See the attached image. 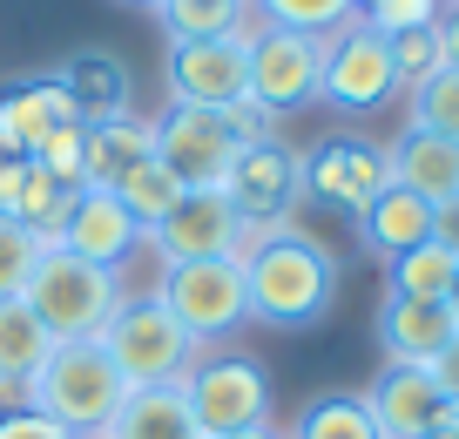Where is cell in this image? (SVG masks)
<instances>
[{
  "instance_id": "cell-1",
  "label": "cell",
  "mask_w": 459,
  "mask_h": 439,
  "mask_svg": "<svg viewBox=\"0 0 459 439\" xmlns=\"http://www.w3.org/2000/svg\"><path fill=\"white\" fill-rule=\"evenodd\" d=\"M244 264V291H250V318L271 331H311L338 298V257L298 224L257 230L237 250Z\"/></svg>"
},
{
  "instance_id": "cell-2",
  "label": "cell",
  "mask_w": 459,
  "mask_h": 439,
  "mask_svg": "<svg viewBox=\"0 0 459 439\" xmlns=\"http://www.w3.org/2000/svg\"><path fill=\"white\" fill-rule=\"evenodd\" d=\"M21 298L34 304V318L48 325L55 345H82V338H101V331H108V318L129 304V284H122V270L82 264L74 250L48 243Z\"/></svg>"
},
{
  "instance_id": "cell-3",
  "label": "cell",
  "mask_w": 459,
  "mask_h": 439,
  "mask_svg": "<svg viewBox=\"0 0 459 439\" xmlns=\"http://www.w3.org/2000/svg\"><path fill=\"white\" fill-rule=\"evenodd\" d=\"M122 399H129L122 372L108 365V352H101L95 338H82V345H55V358L41 365V379L28 385L21 406L48 412V419L68 426L74 439H101L108 419L122 412Z\"/></svg>"
},
{
  "instance_id": "cell-4",
  "label": "cell",
  "mask_w": 459,
  "mask_h": 439,
  "mask_svg": "<svg viewBox=\"0 0 459 439\" xmlns=\"http://www.w3.org/2000/svg\"><path fill=\"white\" fill-rule=\"evenodd\" d=\"M149 298L189 331L196 352L237 338L250 325V291H244V264L237 257H196V264H162Z\"/></svg>"
},
{
  "instance_id": "cell-5",
  "label": "cell",
  "mask_w": 459,
  "mask_h": 439,
  "mask_svg": "<svg viewBox=\"0 0 459 439\" xmlns=\"http://www.w3.org/2000/svg\"><path fill=\"white\" fill-rule=\"evenodd\" d=\"M95 345L108 352V365L122 372L129 392H149V385H183V372L203 358L196 345H189V331L176 325L156 298H129L122 312L108 318V331H101Z\"/></svg>"
},
{
  "instance_id": "cell-6",
  "label": "cell",
  "mask_w": 459,
  "mask_h": 439,
  "mask_svg": "<svg viewBox=\"0 0 459 439\" xmlns=\"http://www.w3.org/2000/svg\"><path fill=\"white\" fill-rule=\"evenodd\" d=\"M183 399L196 412V433H244V426L271 419V372L244 352H203L196 365L183 372Z\"/></svg>"
},
{
  "instance_id": "cell-7",
  "label": "cell",
  "mask_w": 459,
  "mask_h": 439,
  "mask_svg": "<svg viewBox=\"0 0 459 439\" xmlns=\"http://www.w3.org/2000/svg\"><path fill=\"white\" fill-rule=\"evenodd\" d=\"M149 128H156V162H169V176L183 189H223L230 162L244 156V136L230 128L223 109L169 101L162 115H149Z\"/></svg>"
},
{
  "instance_id": "cell-8",
  "label": "cell",
  "mask_w": 459,
  "mask_h": 439,
  "mask_svg": "<svg viewBox=\"0 0 459 439\" xmlns=\"http://www.w3.org/2000/svg\"><path fill=\"white\" fill-rule=\"evenodd\" d=\"M399 95V75H392V48L378 28H365L359 14L344 21V28L325 34V75H317V101L344 115H372Z\"/></svg>"
},
{
  "instance_id": "cell-9",
  "label": "cell",
  "mask_w": 459,
  "mask_h": 439,
  "mask_svg": "<svg viewBox=\"0 0 459 439\" xmlns=\"http://www.w3.org/2000/svg\"><path fill=\"white\" fill-rule=\"evenodd\" d=\"M317 75H325V34L298 28H250V101L264 115H298L317 101Z\"/></svg>"
},
{
  "instance_id": "cell-10",
  "label": "cell",
  "mask_w": 459,
  "mask_h": 439,
  "mask_svg": "<svg viewBox=\"0 0 459 439\" xmlns=\"http://www.w3.org/2000/svg\"><path fill=\"white\" fill-rule=\"evenodd\" d=\"M223 197H230V210L244 216V230L290 224V210L304 203V149H290V142H277V136L250 142L244 156L230 162Z\"/></svg>"
},
{
  "instance_id": "cell-11",
  "label": "cell",
  "mask_w": 459,
  "mask_h": 439,
  "mask_svg": "<svg viewBox=\"0 0 459 439\" xmlns=\"http://www.w3.org/2000/svg\"><path fill=\"white\" fill-rule=\"evenodd\" d=\"M257 230H244V216L230 210L223 189H189L156 230H149L143 250L156 264H196V257H237Z\"/></svg>"
},
{
  "instance_id": "cell-12",
  "label": "cell",
  "mask_w": 459,
  "mask_h": 439,
  "mask_svg": "<svg viewBox=\"0 0 459 439\" xmlns=\"http://www.w3.org/2000/svg\"><path fill=\"white\" fill-rule=\"evenodd\" d=\"M392 189V170H385V149L365 136H325L304 156V197L331 203L344 216H365L378 197Z\"/></svg>"
},
{
  "instance_id": "cell-13",
  "label": "cell",
  "mask_w": 459,
  "mask_h": 439,
  "mask_svg": "<svg viewBox=\"0 0 459 439\" xmlns=\"http://www.w3.org/2000/svg\"><path fill=\"white\" fill-rule=\"evenodd\" d=\"M162 75H169V101H196V109L250 101V34L176 41L169 55H162Z\"/></svg>"
},
{
  "instance_id": "cell-14",
  "label": "cell",
  "mask_w": 459,
  "mask_h": 439,
  "mask_svg": "<svg viewBox=\"0 0 459 439\" xmlns=\"http://www.w3.org/2000/svg\"><path fill=\"white\" fill-rule=\"evenodd\" d=\"M55 243H61V250H74L82 264L122 270L149 237H143V224L115 203V189H74V203H68V216H61Z\"/></svg>"
},
{
  "instance_id": "cell-15",
  "label": "cell",
  "mask_w": 459,
  "mask_h": 439,
  "mask_svg": "<svg viewBox=\"0 0 459 439\" xmlns=\"http://www.w3.org/2000/svg\"><path fill=\"white\" fill-rule=\"evenodd\" d=\"M378 439H432L446 426V392L432 385L426 365H378V379L365 385Z\"/></svg>"
},
{
  "instance_id": "cell-16",
  "label": "cell",
  "mask_w": 459,
  "mask_h": 439,
  "mask_svg": "<svg viewBox=\"0 0 459 439\" xmlns=\"http://www.w3.org/2000/svg\"><path fill=\"white\" fill-rule=\"evenodd\" d=\"M61 128H82V115H74L68 88H61V75H14V82L0 88V142L14 149V156H34L48 136H61Z\"/></svg>"
},
{
  "instance_id": "cell-17",
  "label": "cell",
  "mask_w": 459,
  "mask_h": 439,
  "mask_svg": "<svg viewBox=\"0 0 459 439\" xmlns=\"http://www.w3.org/2000/svg\"><path fill=\"white\" fill-rule=\"evenodd\" d=\"M61 88H68L74 115L88 122H115V115H135V82H129V61L108 55V48H74L68 61H61Z\"/></svg>"
},
{
  "instance_id": "cell-18",
  "label": "cell",
  "mask_w": 459,
  "mask_h": 439,
  "mask_svg": "<svg viewBox=\"0 0 459 439\" xmlns=\"http://www.w3.org/2000/svg\"><path fill=\"white\" fill-rule=\"evenodd\" d=\"M453 312L432 298H392L378 304V352H385V365H432V358L453 345Z\"/></svg>"
},
{
  "instance_id": "cell-19",
  "label": "cell",
  "mask_w": 459,
  "mask_h": 439,
  "mask_svg": "<svg viewBox=\"0 0 459 439\" xmlns=\"http://www.w3.org/2000/svg\"><path fill=\"white\" fill-rule=\"evenodd\" d=\"M48 358H55V338H48V325L34 318V304L0 298V406H21Z\"/></svg>"
},
{
  "instance_id": "cell-20",
  "label": "cell",
  "mask_w": 459,
  "mask_h": 439,
  "mask_svg": "<svg viewBox=\"0 0 459 439\" xmlns=\"http://www.w3.org/2000/svg\"><path fill=\"white\" fill-rule=\"evenodd\" d=\"M385 170H392L399 189H412V197H426V203L459 197V142L426 136V128H399V136L385 142Z\"/></svg>"
},
{
  "instance_id": "cell-21",
  "label": "cell",
  "mask_w": 459,
  "mask_h": 439,
  "mask_svg": "<svg viewBox=\"0 0 459 439\" xmlns=\"http://www.w3.org/2000/svg\"><path fill=\"white\" fill-rule=\"evenodd\" d=\"M143 156H156V128L149 115H115V122L82 128V189H108L122 170H135Z\"/></svg>"
},
{
  "instance_id": "cell-22",
  "label": "cell",
  "mask_w": 459,
  "mask_h": 439,
  "mask_svg": "<svg viewBox=\"0 0 459 439\" xmlns=\"http://www.w3.org/2000/svg\"><path fill=\"white\" fill-rule=\"evenodd\" d=\"M101 439H203L196 412H189L183 385H149V392H129L122 412L108 419Z\"/></svg>"
},
{
  "instance_id": "cell-23",
  "label": "cell",
  "mask_w": 459,
  "mask_h": 439,
  "mask_svg": "<svg viewBox=\"0 0 459 439\" xmlns=\"http://www.w3.org/2000/svg\"><path fill=\"white\" fill-rule=\"evenodd\" d=\"M359 237L392 264V257H405V250H419V243H432V203L392 183L385 197H378L372 210L359 216Z\"/></svg>"
},
{
  "instance_id": "cell-24",
  "label": "cell",
  "mask_w": 459,
  "mask_h": 439,
  "mask_svg": "<svg viewBox=\"0 0 459 439\" xmlns=\"http://www.w3.org/2000/svg\"><path fill=\"white\" fill-rule=\"evenodd\" d=\"M68 203H74V189H68V183H55V176H48L34 156L14 170V183L0 189V216L28 224L34 237H48V243H55V230H61V216H68Z\"/></svg>"
},
{
  "instance_id": "cell-25",
  "label": "cell",
  "mask_w": 459,
  "mask_h": 439,
  "mask_svg": "<svg viewBox=\"0 0 459 439\" xmlns=\"http://www.w3.org/2000/svg\"><path fill=\"white\" fill-rule=\"evenodd\" d=\"M156 28L176 41H216V34H250V0H156Z\"/></svg>"
},
{
  "instance_id": "cell-26",
  "label": "cell",
  "mask_w": 459,
  "mask_h": 439,
  "mask_svg": "<svg viewBox=\"0 0 459 439\" xmlns=\"http://www.w3.org/2000/svg\"><path fill=\"white\" fill-rule=\"evenodd\" d=\"M108 189H115V203H122V210H129L135 224H143V237H149V230H156L162 216H169L176 203L189 197V189H183V183L169 176V162H156V156H143L135 170H122V176H115Z\"/></svg>"
},
{
  "instance_id": "cell-27",
  "label": "cell",
  "mask_w": 459,
  "mask_h": 439,
  "mask_svg": "<svg viewBox=\"0 0 459 439\" xmlns=\"http://www.w3.org/2000/svg\"><path fill=\"white\" fill-rule=\"evenodd\" d=\"M284 439H378V426H372L365 392H317L304 399V412L290 419Z\"/></svg>"
},
{
  "instance_id": "cell-28",
  "label": "cell",
  "mask_w": 459,
  "mask_h": 439,
  "mask_svg": "<svg viewBox=\"0 0 459 439\" xmlns=\"http://www.w3.org/2000/svg\"><path fill=\"white\" fill-rule=\"evenodd\" d=\"M385 277H392V298H432V304H446V291H453V277H459V257H446L439 243H419V250L392 257Z\"/></svg>"
},
{
  "instance_id": "cell-29",
  "label": "cell",
  "mask_w": 459,
  "mask_h": 439,
  "mask_svg": "<svg viewBox=\"0 0 459 439\" xmlns=\"http://www.w3.org/2000/svg\"><path fill=\"white\" fill-rule=\"evenodd\" d=\"M359 14V0H250L257 28H298V34H331Z\"/></svg>"
},
{
  "instance_id": "cell-30",
  "label": "cell",
  "mask_w": 459,
  "mask_h": 439,
  "mask_svg": "<svg viewBox=\"0 0 459 439\" xmlns=\"http://www.w3.org/2000/svg\"><path fill=\"white\" fill-rule=\"evenodd\" d=\"M405 95H412V115H405V128H426V136L459 142V68L426 75V82L405 88Z\"/></svg>"
},
{
  "instance_id": "cell-31",
  "label": "cell",
  "mask_w": 459,
  "mask_h": 439,
  "mask_svg": "<svg viewBox=\"0 0 459 439\" xmlns=\"http://www.w3.org/2000/svg\"><path fill=\"white\" fill-rule=\"evenodd\" d=\"M41 250H48V237H34V230L14 224V216H0V298H21V291H28Z\"/></svg>"
},
{
  "instance_id": "cell-32",
  "label": "cell",
  "mask_w": 459,
  "mask_h": 439,
  "mask_svg": "<svg viewBox=\"0 0 459 439\" xmlns=\"http://www.w3.org/2000/svg\"><path fill=\"white\" fill-rule=\"evenodd\" d=\"M385 48H392V75H399V88H419L426 75L446 68L439 21H432V28H412V34H385Z\"/></svg>"
},
{
  "instance_id": "cell-33",
  "label": "cell",
  "mask_w": 459,
  "mask_h": 439,
  "mask_svg": "<svg viewBox=\"0 0 459 439\" xmlns=\"http://www.w3.org/2000/svg\"><path fill=\"white\" fill-rule=\"evenodd\" d=\"M359 21L378 28V34H412V28H432V21H439V0H365Z\"/></svg>"
},
{
  "instance_id": "cell-34",
  "label": "cell",
  "mask_w": 459,
  "mask_h": 439,
  "mask_svg": "<svg viewBox=\"0 0 459 439\" xmlns=\"http://www.w3.org/2000/svg\"><path fill=\"white\" fill-rule=\"evenodd\" d=\"M34 162H41L55 183L82 189V128H61V136H48L41 149H34Z\"/></svg>"
},
{
  "instance_id": "cell-35",
  "label": "cell",
  "mask_w": 459,
  "mask_h": 439,
  "mask_svg": "<svg viewBox=\"0 0 459 439\" xmlns=\"http://www.w3.org/2000/svg\"><path fill=\"white\" fill-rule=\"evenodd\" d=\"M0 439H74V433L55 426L48 412H34V406H7L0 412Z\"/></svg>"
},
{
  "instance_id": "cell-36",
  "label": "cell",
  "mask_w": 459,
  "mask_h": 439,
  "mask_svg": "<svg viewBox=\"0 0 459 439\" xmlns=\"http://www.w3.org/2000/svg\"><path fill=\"white\" fill-rule=\"evenodd\" d=\"M432 243L446 257H459V197H439L432 203Z\"/></svg>"
},
{
  "instance_id": "cell-37",
  "label": "cell",
  "mask_w": 459,
  "mask_h": 439,
  "mask_svg": "<svg viewBox=\"0 0 459 439\" xmlns=\"http://www.w3.org/2000/svg\"><path fill=\"white\" fill-rule=\"evenodd\" d=\"M426 372H432V385L446 392V406H459V331H453V345H446V352L432 358Z\"/></svg>"
},
{
  "instance_id": "cell-38",
  "label": "cell",
  "mask_w": 459,
  "mask_h": 439,
  "mask_svg": "<svg viewBox=\"0 0 459 439\" xmlns=\"http://www.w3.org/2000/svg\"><path fill=\"white\" fill-rule=\"evenodd\" d=\"M439 48H446V68H459V7H439Z\"/></svg>"
},
{
  "instance_id": "cell-39",
  "label": "cell",
  "mask_w": 459,
  "mask_h": 439,
  "mask_svg": "<svg viewBox=\"0 0 459 439\" xmlns=\"http://www.w3.org/2000/svg\"><path fill=\"white\" fill-rule=\"evenodd\" d=\"M21 162H28V156H14V149H7V142H0V189L14 183V170H21Z\"/></svg>"
},
{
  "instance_id": "cell-40",
  "label": "cell",
  "mask_w": 459,
  "mask_h": 439,
  "mask_svg": "<svg viewBox=\"0 0 459 439\" xmlns=\"http://www.w3.org/2000/svg\"><path fill=\"white\" fill-rule=\"evenodd\" d=\"M216 439H284V433H277V426L264 419V426H244V433H216Z\"/></svg>"
},
{
  "instance_id": "cell-41",
  "label": "cell",
  "mask_w": 459,
  "mask_h": 439,
  "mask_svg": "<svg viewBox=\"0 0 459 439\" xmlns=\"http://www.w3.org/2000/svg\"><path fill=\"white\" fill-rule=\"evenodd\" d=\"M446 312H453V325H459V277H453V291H446Z\"/></svg>"
},
{
  "instance_id": "cell-42",
  "label": "cell",
  "mask_w": 459,
  "mask_h": 439,
  "mask_svg": "<svg viewBox=\"0 0 459 439\" xmlns=\"http://www.w3.org/2000/svg\"><path fill=\"white\" fill-rule=\"evenodd\" d=\"M446 433H453V439H459V406H446Z\"/></svg>"
},
{
  "instance_id": "cell-43",
  "label": "cell",
  "mask_w": 459,
  "mask_h": 439,
  "mask_svg": "<svg viewBox=\"0 0 459 439\" xmlns=\"http://www.w3.org/2000/svg\"><path fill=\"white\" fill-rule=\"evenodd\" d=\"M129 7H149V14H156V0H129Z\"/></svg>"
},
{
  "instance_id": "cell-44",
  "label": "cell",
  "mask_w": 459,
  "mask_h": 439,
  "mask_svg": "<svg viewBox=\"0 0 459 439\" xmlns=\"http://www.w3.org/2000/svg\"><path fill=\"white\" fill-rule=\"evenodd\" d=\"M432 439H453V433H446V426H439V433H432Z\"/></svg>"
},
{
  "instance_id": "cell-45",
  "label": "cell",
  "mask_w": 459,
  "mask_h": 439,
  "mask_svg": "<svg viewBox=\"0 0 459 439\" xmlns=\"http://www.w3.org/2000/svg\"><path fill=\"white\" fill-rule=\"evenodd\" d=\"M446 7H459V0H446Z\"/></svg>"
},
{
  "instance_id": "cell-46",
  "label": "cell",
  "mask_w": 459,
  "mask_h": 439,
  "mask_svg": "<svg viewBox=\"0 0 459 439\" xmlns=\"http://www.w3.org/2000/svg\"><path fill=\"white\" fill-rule=\"evenodd\" d=\"M359 7H365V0H359Z\"/></svg>"
},
{
  "instance_id": "cell-47",
  "label": "cell",
  "mask_w": 459,
  "mask_h": 439,
  "mask_svg": "<svg viewBox=\"0 0 459 439\" xmlns=\"http://www.w3.org/2000/svg\"><path fill=\"white\" fill-rule=\"evenodd\" d=\"M439 7H446V0H439Z\"/></svg>"
}]
</instances>
